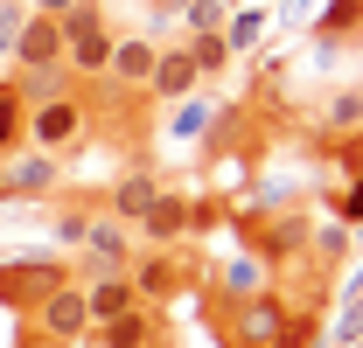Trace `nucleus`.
I'll list each match as a JSON object with an SVG mask.
<instances>
[{
  "mask_svg": "<svg viewBox=\"0 0 363 348\" xmlns=\"http://www.w3.org/2000/svg\"><path fill=\"white\" fill-rule=\"evenodd\" d=\"M28 313H35V342H49V348H77V342L91 335V320H84V286H77V279L49 286Z\"/></svg>",
  "mask_w": 363,
  "mask_h": 348,
  "instance_id": "nucleus-4",
  "label": "nucleus"
},
{
  "mask_svg": "<svg viewBox=\"0 0 363 348\" xmlns=\"http://www.w3.org/2000/svg\"><path fill=\"white\" fill-rule=\"evenodd\" d=\"M363 28V0H328L315 21V49H342V35H357Z\"/></svg>",
  "mask_w": 363,
  "mask_h": 348,
  "instance_id": "nucleus-17",
  "label": "nucleus"
},
{
  "mask_svg": "<svg viewBox=\"0 0 363 348\" xmlns=\"http://www.w3.org/2000/svg\"><path fill=\"white\" fill-rule=\"evenodd\" d=\"M321 327H328V300H308V306L286 313V327H279V342H272V348H315Z\"/></svg>",
  "mask_w": 363,
  "mask_h": 348,
  "instance_id": "nucleus-18",
  "label": "nucleus"
},
{
  "mask_svg": "<svg viewBox=\"0 0 363 348\" xmlns=\"http://www.w3.org/2000/svg\"><path fill=\"white\" fill-rule=\"evenodd\" d=\"M133 223H119V216H98L84 223V244H77V286H91V279H119L126 265H133Z\"/></svg>",
  "mask_w": 363,
  "mask_h": 348,
  "instance_id": "nucleus-3",
  "label": "nucleus"
},
{
  "mask_svg": "<svg viewBox=\"0 0 363 348\" xmlns=\"http://www.w3.org/2000/svg\"><path fill=\"white\" fill-rule=\"evenodd\" d=\"M28 63H63V35H56V14H28L21 35H14V70Z\"/></svg>",
  "mask_w": 363,
  "mask_h": 348,
  "instance_id": "nucleus-11",
  "label": "nucleus"
},
{
  "mask_svg": "<svg viewBox=\"0 0 363 348\" xmlns=\"http://www.w3.org/2000/svg\"><path fill=\"white\" fill-rule=\"evenodd\" d=\"M328 216H335V223H350V230L363 223V168H350V174H342V188L328 195Z\"/></svg>",
  "mask_w": 363,
  "mask_h": 348,
  "instance_id": "nucleus-23",
  "label": "nucleus"
},
{
  "mask_svg": "<svg viewBox=\"0 0 363 348\" xmlns=\"http://www.w3.org/2000/svg\"><path fill=\"white\" fill-rule=\"evenodd\" d=\"M14 84V98L35 112V105H49V98H63V91H77V77H70V63H28L21 77H7Z\"/></svg>",
  "mask_w": 363,
  "mask_h": 348,
  "instance_id": "nucleus-13",
  "label": "nucleus"
},
{
  "mask_svg": "<svg viewBox=\"0 0 363 348\" xmlns=\"http://www.w3.org/2000/svg\"><path fill=\"white\" fill-rule=\"evenodd\" d=\"M266 28H272V7H266V0H238V7L224 14V28H217L224 49H230V63H238V56H252V49L266 42Z\"/></svg>",
  "mask_w": 363,
  "mask_h": 348,
  "instance_id": "nucleus-9",
  "label": "nucleus"
},
{
  "mask_svg": "<svg viewBox=\"0 0 363 348\" xmlns=\"http://www.w3.org/2000/svg\"><path fill=\"white\" fill-rule=\"evenodd\" d=\"M84 132H91V98H84V91H63V98H49V105H35V112H28L21 139H28L35 153H56V161H63Z\"/></svg>",
  "mask_w": 363,
  "mask_h": 348,
  "instance_id": "nucleus-1",
  "label": "nucleus"
},
{
  "mask_svg": "<svg viewBox=\"0 0 363 348\" xmlns=\"http://www.w3.org/2000/svg\"><path fill=\"white\" fill-rule=\"evenodd\" d=\"M286 313H294V300L279 286L252 293V300H230V348H272L279 327H286Z\"/></svg>",
  "mask_w": 363,
  "mask_h": 348,
  "instance_id": "nucleus-5",
  "label": "nucleus"
},
{
  "mask_svg": "<svg viewBox=\"0 0 363 348\" xmlns=\"http://www.w3.org/2000/svg\"><path fill=\"white\" fill-rule=\"evenodd\" d=\"M28 348H49V342H28Z\"/></svg>",
  "mask_w": 363,
  "mask_h": 348,
  "instance_id": "nucleus-30",
  "label": "nucleus"
},
{
  "mask_svg": "<svg viewBox=\"0 0 363 348\" xmlns=\"http://www.w3.org/2000/svg\"><path fill=\"white\" fill-rule=\"evenodd\" d=\"M189 230H203V209H196L189 195H175V188H161V202L133 223V244L140 251H175Z\"/></svg>",
  "mask_w": 363,
  "mask_h": 348,
  "instance_id": "nucleus-6",
  "label": "nucleus"
},
{
  "mask_svg": "<svg viewBox=\"0 0 363 348\" xmlns=\"http://www.w3.org/2000/svg\"><path fill=\"white\" fill-rule=\"evenodd\" d=\"M56 35H63V63H70V77H105V56H112V28H105V14L77 0L70 14H56Z\"/></svg>",
  "mask_w": 363,
  "mask_h": 348,
  "instance_id": "nucleus-2",
  "label": "nucleus"
},
{
  "mask_svg": "<svg viewBox=\"0 0 363 348\" xmlns=\"http://www.w3.org/2000/svg\"><path fill=\"white\" fill-rule=\"evenodd\" d=\"M363 342V286L342 300V313H335V348H357Z\"/></svg>",
  "mask_w": 363,
  "mask_h": 348,
  "instance_id": "nucleus-27",
  "label": "nucleus"
},
{
  "mask_svg": "<svg viewBox=\"0 0 363 348\" xmlns=\"http://www.w3.org/2000/svg\"><path fill=\"white\" fill-rule=\"evenodd\" d=\"M84 223H91V209H63V216H56V244L77 251V244H84Z\"/></svg>",
  "mask_w": 363,
  "mask_h": 348,
  "instance_id": "nucleus-28",
  "label": "nucleus"
},
{
  "mask_svg": "<svg viewBox=\"0 0 363 348\" xmlns=\"http://www.w3.org/2000/svg\"><path fill=\"white\" fill-rule=\"evenodd\" d=\"M224 14H230L224 0H182L175 21H182V35H217V28H224Z\"/></svg>",
  "mask_w": 363,
  "mask_h": 348,
  "instance_id": "nucleus-22",
  "label": "nucleus"
},
{
  "mask_svg": "<svg viewBox=\"0 0 363 348\" xmlns=\"http://www.w3.org/2000/svg\"><path fill=\"white\" fill-rule=\"evenodd\" d=\"M189 63H196V84H203V77H217V70H224L230 63V49H224V35H189Z\"/></svg>",
  "mask_w": 363,
  "mask_h": 348,
  "instance_id": "nucleus-25",
  "label": "nucleus"
},
{
  "mask_svg": "<svg viewBox=\"0 0 363 348\" xmlns=\"http://www.w3.org/2000/svg\"><path fill=\"white\" fill-rule=\"evenodd\" d=\"M252 293H266V258L259 251L224 265V300H252Z\"/></svg>",
  "mask_w": 363,
  "mask_h": 348,
  "instance_id": "nucleus-20",
  "label": "nucleus"
},
{
  "mask_svg": "<svg viewBox=\"0 0 363 348\" xmlns=\"http://www.w3.org/2000/svg\"><path fill=\"white\" fill-rule=\"evenodd\" d=\"M357 348H363V342H357Z\"/></svg>",
  "mask_w": 363,
  "mask_h": 348,
  "instance_id": "nucleus-31",
  "label": "nucleus"
},
{
  "mask_svg": "<svg viewBox=\"0 0 363 348\" xmlns=\"http://www.w3.org/2000/svg\"><path fill=\"white\" fill-rule=\"evenodd\" d=\"M84 342H91V348H154V342H161V320H154V306H133V313H119V320L91 327Z\"/></svg>",
  "mask_w": 363,
  "mask_h": 348,
  "instance_id": "nucleus-10",
  "label": "nucleus"
},
{
  "mask_svg": "<svg viewBox=\"0 0 363 348\" xmlns=\"http://www.w3.org/2000/svg\"><path fill=\"white\" fill-rule=\"evenodd\" d=\"M308 251H315L321 265H335V258H350V251H357V244H350V223H321V230H308Z\"/></svg>",
  "mask_w": 363,
  "mask_h": 348,
  "instance_id": "nucleus-24",
  "label": "nucleus"
},
{
  "mask_svg": "<svg viewBox=\"0 0 363 348\" xmlns=\"http://www.w3.org/2000/svg\"><path fill=\"white\" fill-rule=\"evenodd\" d=\"M140 293H133V279L119 272V279H91L84 286V320L91 327H105V320H119V313H133Z\"/></svg>",
  "mask_w": 363,
  "mask_h": 348,
  "instance_id": "nucleus-12",
  "label": "nucleus"
},
{
  "mask_svg": "<svg viewBox=\"0 0 363 348\" xmlns=\"http://www.w3.org/2000/svg\"><path fill=\"white\" fill-rule=\"evenodd\" d=\"M196 91V63H189V49H161L154 56V77H147V98H189Z\"/></svg>",
  "mask_w": 363,
  "mask_h": 348,
  "instance_id": "nucleus-15",
  "label": "nucleus"
},
{
  "mask_svg": "<svg viewBox=\"0 0 363 348\" xmlns=\"http://www.w3.org/2000/svg\"><path fill=\"white\" fill-rule=\"evenodd\" d=\"M154 56H161V49L147 42V35H119V42H112V56H105V84H119V91H140V98H147Z\"/></svg>",
  "mask_w": 363,
  "mask_h": 348,
  "instance_id": "nucleus-8",
  "label": "nucleus"
},
{
  "mask_svg": "<svg viewBox=\"0 0 363 348\" xmlns=\"http://www.w3.org/2000/svg\"><path fill=\"white\" fill-rule=\"evenodd\" d=\"M321 126H328V132H350V126H363V91H335V98L321 105Z\"/></svg>",
  "mask_w": 363,
  "mask_h": 348,
  "instance_id": "nucleus-26",
  "label": "nucleus"
},
{
  "mask_svg": "<svg viewBox=\"0 0 363 348\" xmlns=\"http://www.w3.org/2000/svg\"><path fill=\"white\" fill-rule=\"evenodd\" d=\"M210 126H217V105L210 98H175V119H168V139H182V146H196V139H210Z\"/></svg>",
  "mask_w": 363,
  "mask_h": 348,
  "instance_id": "nucleus-16",
  "label": "nucleus"
},
{
  "mask_svg": "<svg viewBox=\"0 0 363 348\" xmlns=\"http://www.w3.org/2000/svg\"><path fill=\"white\" fill-rule=\"evenodd\" d=\"M21 21H28V7L21 0H0V49L14 56V35H21Z\"/></svg>",
  "mask_w": 363,
  "mask_h": 348,
  "instance_id": "nucleus-29",
  "label": "nucleus"
},
{
  "mask_svg": "<svg viewBox=\"0 0 363 348\" xmlns=\"http://www.w3.org/2000/svg\"><path fill=\"white\" fill-rule=\"evenodd\" d=\"M161 202V181L140 168V174H126V181H112V195H105V216H119V223H140L147 209Z\"/></svg>",
  "mask_w": 363,
  "mask_h": 348,
  "instance_id": "nucleus-14",
  "label": "nucleus"
},
{
  "mask_svg": "<svg viewBox=\"0 0 363 348\" xmlns=\"http://www.w3.org/2000/svg\"><path fill=\"white\" fill-rule=\"evenodd\" d=\"M308 244V209H286V216L266 230V244H259V258H294Z\"/></svg>",
  "mask_w": 363,
  "mask_h": 348,
  "instance_id": "nucleus-19",
  "label": "nucleus"
},
{
  "mask_svg": "<svg viewBox=\"0 0 363 348\" xmlns=\"http://www.w3.org/2000/svg\"><path fill=\"white\" fill-rule=\"evenodd\" d=\"M126 279H133L140 306H168L182 286H189V258H182V244H175V251H133Z\"/></svg>",
  "mask_w": 363,
  "mask_h": 348,
  "instance_id": "nucleus-7",
  "label": "nucleus"
},
{
  "mask_svg": "<svg viewBox=\"0 0 363 348\" xmlns=\"http://www.w3.org/2000/svg\"><path fill=\"white\" fill-rule=\"evenodd\" d=\"M21 126H28V105L14 98V84H7V77H0V161H7L14 146H28V139H21Z\"/></svg>",
  "mask_w": 363,
  "mask_h": 348,
  "instance_id": "nucleus-21",
  "label": "nucleus"
}]
</instances>
